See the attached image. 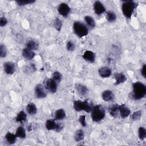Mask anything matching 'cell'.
Wrapping results in <instances>:
<instances>
[{"label": "cell", "mask_w": 146, "mask_h": 146, "mask_svg": "<svg viewBox=\"0 0 146 146\" xmlns=\"http://www.w3.org/2000/svg\"><path fill=\"white\" fill-rule=\"evenodd\" d=\"M7 51L5 45L1 44L0 46V56L1 58H4L6 56Z\"/></svg>", "instance_id": "34"}, {"label": "cell", "mask_w": 146, "mask_h": 146, "mask_svg": "<svg viewBox=\"0 0 146 146\" xmlns=\"http://www.w3.org/2000/svg\"><path fill=\"white\" fill-rule=\"evenodd\" d=\"M102 99L105 102H110L114 98V95L113 92L110 90H105L103 92L102 94Z\"/></svg>", "instance_id": "17"}, {"label": "cell", "mask_w": 146, "mask_h": 146, "mask_svg": "<svg viewBox=\"0 0 146 146\" xmlns=\"http://www.w3.org/2000/svg\"><path fill=\"white\" fill-rule=\"evenodd\" d=\"M119 111L122 118H125L128 117V116H129L131 113V111L129 108L128 107H127L125 104L119 105Z\"/></svg>", "instance_id": "12"}, {"label": "cell", "mask_w": 146, "mask_h": 146, "mask_svg": "<svg viewBox=\"0 0 146 146\" xmlns=\"http://www.w3.org/2000/svg\"><path fill=\"white\" fill-rule=\"evenodd\" d=\"M62 75L58 71H55L54 72H53L52 75V79L57 83H60L61 80H62Z\"/></svg>", "instance_id": "29"}, {"label": "cell", "mask_w": 146, "mask_h": 146, "mask_svg": "<svg viewBox=\"0 0 146 146\" xmlns=\"http://www.w3.org/2000/svg\"><path fill=\"white\" fill-rule=\"evenodd\" d=\"M119 105L117 104H113L111 106V107L109 109V112L110 115L112 117H116L117 115V112H119Z\"/></svg>", "instance_id": "23"}, {"label": "cell", "mask_w": 146, "mask_h": 146, "mask_svg": "<svg viewBox=\"0 0 146 146\" xmlns=\"http://www.w3.org/2000/svg\"><path fill=\"white\" fill-rule=\"evenodd\" d=\"M26 111L27 113L30 115H35L37 111V108L36 106L35 105L34 103H29L26 107Z\"/></svg>", "instance_id": "20"}, {"label": "cell", "mask_w": 146, "mask_h": 146, "mask_svg": "<svg viewBox=\"0 0 146 146\" xmlns=\"http://www.w3.org/2000/svg\"><path fill=\"white\" fill-rule=\"evenodd\" d=\"M137 4L132 1H125L121 5V10L124 15L127 18H131L134 10Z\"/></svg>", "instance_id": "2"}, {"label": "cell", "mask_w": 146, "mask_h": 146, "mask_svg": "<svg viewBox=\"0 0 146 146\" xmlns=\"http://www.w3.org/2000/svg\"><path fill=\"white\" fill-rule=\"evenodd\" d=\"M16 2L19 6H25L35 2L34 0H23V1H17Z\"/></svg>", "instance_id": "32"}, {"label": "cell", "mask_w": 146, "mask_h": 146, "mask_svg": "<svg viewBox=\"0 0 146 146\" xmlns=\"http://www.w3.org/2000/svg\"><path fill=\"white\" fill-rule=\"evenodd\" d=\"M58 11L63 17H67L70 13V7L67 3H62L58 7Z\"/></svg>", "instance_id": "6"}, {"label": "cell", "mask_w": 146, "mask_h": 146, "mask_svg": "<svg viewBox=\"0 0 146 146\" xmlns=\"http://www.w3.org/2000/svg\"><path fill=\"white\" fill-rule=\"evenodd\" d=\"M46 128L48 130H54L58 132L59 128V124H57L53 120H47L45 124Z\"/></svg>", "instance_id": "11"}, {"label": "cell", "mask_w": 146, "mask_h": 146, "mask_svg": "<svg viewBox=\"0 0 146 146\" xmlns=\"http://www.w3.org/2000/svg\"><path fill=\"white\" fill-rule=\"evenodd\" d=\"M139 137L141 140H144L146 137V129L143 127H140L138 131Z\"/></svg>", "instance_id": "30"}, {"label": "cell", "mask_w": 146, "mask_h": 146, "mask_svg": "<svg viewBox=\"0 0 146 146\" xmlns=\"http://www.w3.org/2000/svg\"><path fill=\"white\" fill-rule=\"evenodd\" d=\"M27 117V115L26 113L23 111H20L18 114L15 118V120L17 122L23 123V121H26Z\"/></svg>", "instance_id": "24"}, {"label": "cell", "mask_w": 146, "mask_h": 146, "mask_svg": "<svg viewBox=\"0 0 146 146\" xmlns=\"http://www.w3.org/2000/svg\"><path fill=\"white\" fill-rule=\"evenodd\" d=\"M145 69H146V65L145 64H144L141 68V75L144 78H145L146 77V71H145Z\"/></svg>", "instance_id": "38"}, {"label": "cell", "mask_w": 146, "mask_h": 146, "mask_svg": "<svg viewBox=\"0 0 146 146\" xmlns=\"http://www.w3.org/2000/svg\"><path fill=\"white\" fill-rule=\"evenodd\" d=\"M141 113H142L141 111H140V110L137 111L133 113V114L131 115V118L132 120H135V121L138 120L140 119V117L141 116Z\"/></svg>", "instance_id": "31"}, {"label": "cell", "mask_w": 146, "mask_h": 146, "mask_svg": "<svg viewBox=\"0 0 146 146\" xmlns=\"http://www.w3.org/2000/svg\"><path fill=\"white\" fill-rule=\"evenodd\" d=\"M45 87L50 92L55 93L57 90V83L52 79H48L45 82Z\"/></svg>", "instance_id": "7"}, {"label": "cell", "mask_w": 146, "mask_h": 146, "mask_svg": "<svg viewBox=\"0 0 146 146\" xmlns=\"http://www.w3.org/2000/svg\"><path fill=\"white\" fill-rule=\"evenodd\" d=\"M75 89H76L77 92L80 95L84 96L87 94L88 90H87V88L85 86L79 84V83H77L75 84Z\"/></svg>", "instance_id": "18"}, {"label": "cell", "mask_w": 146, "mask_h": 146, "mask_svg": "<svg viewBox=\"0 0 146 146\" xmlns=\"http://www.w3.org/2000/svg\"><path fill=\"white\" fill-rule=\"evenodd\" d=\"M73 30L75 34L79 38L87 35L88 30L87 26L81 22H75L73 25Z\"/></svg>", "instance_id": "5"}, {"label": "cell", "mask_w": 146, "mask_h": 146, "mask_svg": "<svg viewBox=\"0 0 146 146\" xmlns=\"http://www.w3.org/2000/svg\"><path fill=\"white\" fill-rule=\"evenodd\" d=\"M66 47H67V49L68 51H72L75 50V46L74 44V43L73 42H72L71 40H69L66 44Z\"/></svg>", "instance_id": "35"}, {"label": "cell", "mask_w": 146, "mask_h": 146, "mask_svg": "<svg viewBox=\"0 0 146 146\" xmlns=\"http://www.w3.org/2000/svg\"><path fill=\"white\" fill-rule=\"evenodd\" d=\"M84 21H85L86 23L88 25V26H89L90 27L93 28L95 26V21L92 17L88 16V15L84 17Z\"/></svg>", "instance_id": "28"}, {"label": "cell", "mask_w": 146, "mask_h": 146, "mask_svg": "<svg viewBox=\"0 0 146 146\" xmlns=\"http://www.w3.org/2000/svg\"><path fill=\"white\" fill-rule=\"evenodd\" d=\"M91 118L94 121L98 122L101 121L105 117V111L100 104L94 107L91 111Z\"/></svg>", "instance_id": "3"}, {"label": "cell", "mask_w": 146, "mask_h": 146, "mask_svg": "<svg viewBox=\"0 0 146 146\" xmlns=\"http://www.w3.org/2000/svg\"><path fill=\"white\" fill-rule=\"evenodd\" d=\"M7 23V21L6 19V18L5 17H2L0 18V26L1 27H3L5 26L6 25V24Z\"/></svg>", "instance_id": "37"}, {"label": "cell", "mask_w": 146, "mask_h": 146, "mask_svg": "<svg viewBox=\"0 0 146 146\" xmlns=\"http://www.w3.org/2000/svg\"><path fill=\"white\" fill-rule=\"evenodd\" d=\"M26 48H29V49H30L33 51L38 49V43L36 42H35V41H34V40L28 41L26 43Z\"/></svg>", "instance_id": "27"}, {"label": "cell", "mask_w": 146, "mask_h": 146, "mask_svg": "<svg viewBox=\"0 0 146 146\" xmlns=\"http://www.w3.org/2000/svg\"><path fill=\"white\" fill-rule=\"evenodd\" d=\"M66 117V112L63 109L57 110L54 113V118L55 120H63Z\"/></svg>", "instance_id": "19"}, {"label": "cell", "mask_w": 146, "mask_h": 146, "mask_svg": "<svg viewBox=\"0 0 146 146\" xmlns=\"http://www.w3.org/2000/svg\"><path fill=\"white\" fill-rule=\"evenodd\" d=\"M79 121L82 126H83V127L86 126L87 123H86V116L85 115H81L79 117Z\"/></svg>", "instance_id": "36"}, {"label": "cell", "mask_w": 146, "mask_h": 146, "mask_svg": "<svg viewBox=\"0 0 146 146\" xmlns=\"http://www.w3.org/2000/svg\"><path fill=\"white\" fill-rule=\"evenodd\" d=\"M54 26L55 27V28L58 30V31H60L62 26V23L61 22V21L58 19V18H56L55 19L54 23Z\"/></svg>", "instance_id": "33"}, {"label": "cell", "mask_w": 146, "mask_h": 146, "mask_svg": "<svg viewBox=\"0 0 146 146\" xmlns=\"http://www.w3.org/2000/svg\"><path fill=\"white\" fill-rule=\"evenodd\" d=\"M83 58L86 60L90 63H93L95 60V54L94 52L91 51L87 50L84 52L83 55Z\"/></svg>", "instance_id": "14"}, {"label": "cell", "mask_w": 146, "mask_h": 146, "mask_svg": "<svg viewBox=\"0 0 146 146\" xmlns=\"http://www.w3.org/2000/svg\"><path fill=\"white\" fill-rule=\"evenodd\" d=\"M3 68L5 72L7 74H13L15 70V64L11 62H5L3 64Z\"/></svg>", "instance_id": "10"}, {"label": "cell", "mask_w": 146, "mask_h": 146, "mask_svg": "<svg viewBox=\"0 0 146 146\" xmlns=\"http://www.w3.org/2000/svg\"><path fill=\"white\" fill-rule=\"evenodd\" d=\"M92 104L89 103L87 100L82 102L76 100L74 103V108L76 111H84L86 112H91L94 108Z\"/></svg>", "instance_id": "4"}, {"label": "cell", "mask_w": 146, "mask_h": 146, "mask_svg": "<svg viewBox=\"0 0 146 146\" xmlns=\"http://www.w3.org/2000/svg\"><path fill=\"white\" fill-rule=\"evenodd\" d=\"M133 91L132 98L135 100H139L144 98L146 95V86L140 82L133 83Z\"/></svg>", "instance_id": "1"}, {"label": "cell", "mask_w": 146, "mask_h": 146, "mask_svg": "<svg viewBox=\"0 0 146 146\" xmlns=\"http://www.w3.org/2000/svg\"><path fill=\"white\" fill-rule=\"evenodd\" d=\"M99 74L101 77L106 78L111 76L112 71L109 67H102L99 69Z\"/></svg>", "instance_id": "15"}, {"label": "cell", "mask_w": 146, "mask_h": 146, "mask_svg": "<svg viewBox=\"0 0 146 146\" xmlns=\"http://www.w3.org/2000/svg\"><path fill=\"white\" fill-rule=\"evenodd\" d=\"M17 136L15 134L10 132H7L5 135V139L10 144H14L17 140Z\"/></svg>", "instance_id": "21"}, {"label": "cell", "mask_w": 146, "mask_h": 146, "mask_svg": "<svg viewBox=\"0 0 146 146\" xmlns=\"http://www.w3.org/2000/svg\"><path fill=\"white\" fill-rule=\"evenodd\" d=\"M35 94L36 97L39 99L44 98L46 96V93L41 84H37L35 88Z\"/></svg>", "instance_id": "9"}, {"label": "cell", "mask_w": 146, "mask_h": 146, "mask_svg": "<svg viewBox=\"0 0 146 146\" xmlns=\"http://www.w3.org/2000/svg\"><path fill=\"white\" fill-rule=\"evenodd\" d=\"M106 19L109 22H113L116 19L115 13L112 11H108L106 14Z\"/></svg>", "instance_id": "26"}, {"label": "cell", "mask_w": 146, "mask_h": 146, "mask_svg": "<svg viewBox=\"0 0 146 146\" xmlns=\"http://www.w3.org/2000/svg\"><path fill=\"white\" fill-rule=\"evenodd\" d=\"M15 135L17 136V137L21 138V139H25L26 137V131H25V129H24L23 127H19L17 129Z\"/></svg>", "instance_id": "25"}, {"label": "cell", "mask_w": 146, "mask_h": 146, "mask_svg": "<svg viewBox=\"0 0 146 146\" xmlns=\"http://www.w3.org/2000/svg\"><path fill=\"white\" fill-rule=\"evenodd\" d=\"M22 56L27 60L32 59L35 55V53L33 50L27 48H25L22 50Z\"/></svg>", "instance_id": "16"}, {"label": "cell", "mask_w": 146, "mask_h": 146, "mask_svg": "<svg viewBox=\"0 0 146 146\" xmlns=\"http://www.w3.org/2000/svg\"><path fill=\"white\" fill-rule=\"evenodd\" d=\"M94 10L97 15H100L106 11V8L103 4L99 1H96L94 3Z\"/></svg>", "instance_id": "8"}, {"label": "cell", "mask_w": 146, "mask_h": 146, "mask_svg": "<svg viewBox=\"0 0 146 146\" xmlns=\"http://www.w3.org/2000/svg\"><path fill=\"white\" fill-rule=\"evenodd\" d=\"M84 134L83 131L82 129L77 130L74 134V139L76 141H80L83 140Z\"/></svg>", "instance_id": "22"}, {"label": "cell", "mask_w": 146, "mask_h": 146, "mask_svg": "<svg viewBox=\"0 0 146 146\" xmlns=\"http://www.w3.org/2000/svg\"><path fill=\"white\" fill-rule=\"evenodd\" d=\"M113 78L115 79V85H118L124 83L126 80L127 78L123 73L116 72L113 74Z\"/></svg>", "instance_id": "13"}]
</instances>
